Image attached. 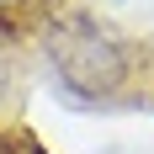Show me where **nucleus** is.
<instances>
[{
    "instance_id": "1",
    "label": "nucleus",
    "mask_w": 154,
    "mask_h": 154,
    "mask_svg": "<svg viewBox=\"0 0 154 154\" xmlns=\"http://www.w3.org/2000/svg\"><path fill=\"white\" fill-rule=\"evenodd\" d=\"M48 59H53V69H59V85L75 91V96H85V101H101V96L122 91V80H128L122 43H117L112 32H101L96 21H85V16L53 27Z\"/></svg>"
},
{
    "instance_id": "2",
    "label": "nucleus",
    "mask_w": 154,
    "mask_h": 154,
    "mask_svg": "<svg viewBox=\"0 0 154 154\" xmlns=\"http://www.w3.org/2000/svg\"><path fill=\"white\" fill-rule=\"evenodd\" d=\"M0 154H21V138H11V133H0Z\"/></svg>"
}]
</instances>
